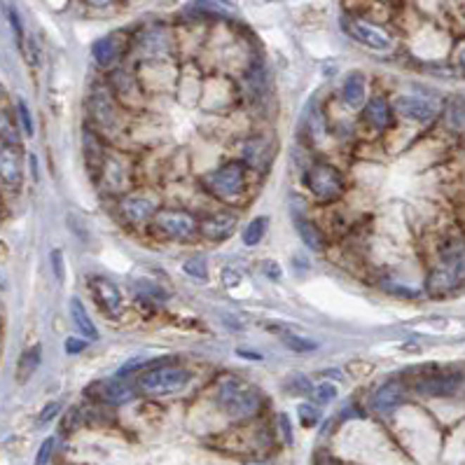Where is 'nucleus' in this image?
Returning a JSON list of instances; mask_svg holds the SVG:
<instances>
[{
    "label": "nucleus",
    "mask_w": 465,
    "mask_h": 465,
    "mask_svg": "<svg viewBox=\"0 0 465 465\" xmlns=\"http://www.w3.org/2000/svg\"><path fill=\"white\" fill-rule=\"evenodd\" d=\"M465 283V243L456 241L440 250V257L426 279V288L433 297L454 293Z\"/></svg>",
    "instance_id": "nucleus-1"
},
{
    "label": "nucleus",
    "mask_w": 465,
    "mask_h": 465,
    "mask_svg": "<svg viewBox=\"0 0 465 465\" xmlns=\"http://www.w3.org/2000/svg\"><path fill=\"white\" fill-rule=\"evenodd\" d=\"M215 402L229 419L236 421L255 416L260 407H262V400H260L255 388H250L248 383L238 379H231V376L220 381V386L215 390Z\"/></svg>",
    "instance_id": "nucleus-2"
},
{
    "label": "nucleus",
    "mask_w": 465,
    "mask_h": 465,
    "mask_svg": "<svg viewBox=\"0 0 465 465\" xmlns=\"http://www.w3.org/2000/svg\"><path fill=\"white\" fill-rule=\"evenodd\" d=\"M192 379V372L180 365H159L138 374L136 388L148 397H166L180 393Z\"/></svg>",
    "instance_id": "nucleus-3"
},
{
    "label": "nucleus",
    "mask_w": 465,
    "mask_h": 465,
    "mask_svg": "<svg viewBox=\"0 0 465 465\" xmlns=\"http://www.w3.org/2000/svg\"><path fill=\"white\" fill-rule=\"evenodd\" d=\"M302 183L318 201H325V203L337 201L346 190L344 176L339 173V169L332 164H325V162L311 164L309 169L304 171Z\"/></svg>",
    "instance_id": "nucleus-4"
},
{
    "label": "nucleus",
    "mask_w": 465,
    "mask_h": 465,
    "mask_svg": "<svg viewBox=\"0 0 465 465\" xmlns=\"http://www.w3.org/2000/svg\"><path fill=\"white\" fill-rule=\"evenodd\" d=\"M201 185L206 187L208 194H213L217 199L241 197L246 190V164L227 162L217 166L215 171H210L201 178Z\"/></svg>",
    "instance_id": "nucleus-5"
},
{
    "label": "nucleus",
    "mask_w": 465,
    "mask_h": 465,
    "mask_svg": "<svg viewBox=\"0 0 465 465\" xmlns=\"http://www.w3.org/2000/svg\"><path fill=\"white\" fill-rule=\"evenodd\" d=\"M152 224H155L159 234L173 238V241H190L199 231L197 217L180 208H159L152 217Z\"/></svg>",
    "instance_id": "nucleus-6"
},
{
    "label": "nucleus",
    "mask_w": 465,
    "mask_h": 465,
    "mask_svg": "<svg viewBox=\"0 0 465 465\" xmlns=\"http://www.w3.org/2000/svg\"><path fill=\"white\" fill-rule=\"evenodd\" d=\"M344 31L351 35L358 45L372 49V52H390L395 45L393 38H390L381 26L369 24V21H362V19H346Z\"/></svg>",
    "instance_id": "nucleus-7"
},
{
    "label": "nucleus",
    "mask_w": 465,
    "mask_h": 465,
    "mask_svg": "<svg viewBox=\"0 0 465 465\" xmlns=\"http://www.w3.org/2000/svg\"><path fill=\"white\" fill-rule=\"evenodd\" d=\"M89 115H91V120L96 122V127L106 129V132L117 129L120 110H117V103H115L113 91H108L106 87H96V89L89 94Z\"/></svg>",
    "instance_id": "nucleus-8"
},
{
    "label": "nucleus",
    "mask_w": 465,
    "mask_h": 465,
    "mask_svg": "<svg viewBox=\"0 0 465 465\" xmlns=\"http://www.w3.org/2000/svg\"><path fill=\"white\" fill-rule=\"evenodd\" d=\"M461 383V374H428L414 383V390L421 397H452L459 393Z\"/></svg>",
    "instance_id": "nucleus-9"
},
{
    "label": "nucleus",
    "mask_w": 465,
    "mask_h": 465,
    "mask_svg": "<svg viewBox=\"0 0 465 465\" xmlns=\"http://www.w3.org/2000/svg\"><path fill=\"white\" fill-rule=\"evenodd\" d=\"M236 224L238 215L234 210H217V213H210L199 222V234L206 236L208 241H224V238L234 234Z\"/></svg>",
    "instance_id": "nucleus-10"
},
{
    "label": "nucleus",
    "mask_w": 465,
    "mask_h": 465,
    "mask_svg": "<svg viewBox=\"0 0 465 465\" xmlns=\"http://www.w3.org/2000/svg\"><path fill=\"white\" fill-rule=\"evenodd\" d=\"M393 110H397L405 120L421 122V125H426V122L435 120V115L440 113V106L435 103V101L423 98V96H400L395 101Z\"/></svg>",
    "instance_id": "nucleus-11"
},
{
    "label": "nucleus",
    "mask_w": 465,
    "mask_h": 465,
    "mask_svg": "<svg viewBox=\"0 0 465 465\" xmlns=\"http://www.w3.org/2000/svg\"><path fill=\"white\" fill-rule=\"evenodd\" d=\"M157 203L150 197H143V194H127L125 199L120 201V213L129 224H143L155 217L157 213Z\"/></svg>",
    "instance_id": "nucleus-12"
},
{
    "label": "nucleus",
    "mask_w": 465,
    "mask_h": 465,
    "mask_svg": "<svg viewBox=\"0 0 465 465\" xmlns=\"http://www.w3.org/2000/svg\"><path fill=\"white\" fill-rule=\"evenodd\" d=\"M91 290L108 316L110 318L122 316V311H125V300H122L120 288L115 286L113 281L103 279V276H96V279H91Z\"/></svg>",
    "instance_id": "nucleus-13"
},
{
    "label": "nucleus",
    "mask_w": 465,
    "mask_h": 465,
    "mask_svg": "<svg viewBox=\"0 0 465 465\" xmlns=\"http://www.w3.org/2000/svg\"><path fill=\"white\" fill-rule=\"evenodd\" d=\"M393 115H395L393 106H390L383 96L369 98L365 108H362V120H365L372 129H376V132H386V129L393 125Z\"/></svg>",
    "instance_id": "nucleus-14"
},
{
    "label": "nucleus",
    "mask_w": 465,
    "mask_h": 465,
    "mask_svg": "<svg viewBox=\"0 0 465 465\" xmlns=\"http://www.w3.org/2000/svg\"><path fill=\"white\" fill-rule=\"evenodd\" d=\"M91 388L96 390V397L103 400L108 405H125L134 397V388L129 386V383H125V379H120V376L98 381V383H94Z\"/></svg>",
    "instance_id": "nucleus-15"
},
{
    "label": "nucleus",
    "mask_w": 465,
    "mask_h": 465,
    "mask_svg": "<svg viewBox=\"0 0 465 465\" xmlns=\"http://www.w3.org/2000/svg\"><path fill=\"white\" fill-rule=\"evenodd\" d=\"M402 400H405L402 381L390 379V381L381 383V386L376 388V393H374V409L379 412V414H390V412L395 409V407H400Z\"/></svg>",
    "instance_id": "nucleus-16"
},
{
    "label": "nucleus",
    "mask_w": 465,
    "mask_h": 465,
    "mask_svg": "<svg viewBox=\"0 0 465 465\" xmlns=\"http://www.w3.org/2000/svg\"><path fill=\"white\" fill-rule=\"evenodd\" d=\"M82 150H84V159H87V166L91 169V173H101L103 171V164H106V148L101 143V138L91 132L89 127L84 129L82 134Z\"/></svg>",
    "instance_id": "nucleus-17"
},
{
    "label": "nucleus",
    "mask_w": 465,
    "mask_h": 465,
    "mask_svg": "<svg viewBox=\"0 0 465 465\" xmlns=\"http://www.w3.org/2000/svg\"><path fill=\"white\" fill-rule=\"evenodd\" d=\"M0 180L10 187H17L21 183V157L10 145L0 150Z\"/></svg>",
    "instance_id": "nucleus-18"
},
{
    "label": "nucleus",
    "mask_w": 465,
    "mask_h": 465,
    "mask_svg": "<svg viewBox=\"0 0 465 465\" xmlns=\"http://www.w3.org/2000/svg\"><path fill=\"white\" fill-rule=\"evenodd\" d=\"M341 96H344L348 108H360L367 98V82L362 72H351L344 79V89H341Z\"/></svg>",
    "instance_id": "nucleus-19"
},
{
    "label": "nucleus",
    "mask_w": 465,
    "mask_h": 465,
    "mask_svg": "<svg viewBox=\"0 0 465 465\" xmlns=\"http://www.w3.org/2000/svg\"><path fill=\"white\" fill-rule=\"evenodd\" d=\"M295 224H297V234H300L302 243L307 246L309 250L321 253L325 248V236H323L321 227H318L314 220H309V217L302 215V217H297Z\"/></svg>",
    "instance_id": "nucleus-20"
},
{
    "label": "nucleus",
    "mask_w": 465,
    "mask_h": 465,
    "mask_svg": "<svg viewBox=\"0 0 465 465\" xmlns=\"http://www.w3.org/2000/svg\"><path fill=\"white\" fill-rule=\"evenodd\" d=\"M68 309H70L72 325H75V328H77V332L82 334V337H87V339H98V330H96V325H94V321L89 318V314H87V309H84L82 300L72 297Z\"/></svg>",
    "instance_id": "nucleus-21"
},
{
    "label": "nucleus",
    "mask_w": 465,
    "mask_h": 465,
    "mask_svg": "<svg viewBox=\"0 0 465 465\" xmlns=\"http://www.w3.org/2000/svg\"><path fill=\"white\" fill-rule=\"evenodd\" d=\"M141 52L145 56H159V54H166L171 47L169 42V35H166L164 31H159V28H155V31H148L141 35Z\"/></svg>",
    "instance_id": "nucleus-22"
},
{
    "label": "nucleus",
    "mask_w": 465,
    "mask_h": 465,
    "mask_svg": "<svg viewBox=\"0 0 465 465\" xmlns=\"http://www.w3.org/2000/svg\"><path fill=\"white\" fill-rule=\"evenodd\" d=\"M445 125L449 132L465 134V98L454 96L445 108Z\"/></svg>",
    "instance_id": "nucleus-23"
},
{
    "label": "nucleus",
    "mask_w": 465,
    "mask_h": 465,
    "mask_svg": "<svg viewBox=\"0 0 465 465\" xmlns=\"http://www.w3.org/2000/svg\"><path fill=\"white\" fill-rule=\"evenodd\" d=\"M272 148H269V143L265 141V138H250V141L243 143V159L246 164L250 166H265V162L269 157H272V152H269Z\"/></svg>",
    "instance_id": "nucleus-24"
},
{
    "label": "nucleus",
    "mask_w": 465,
    "mask_h": 465,
    "mask_svg": "<svg viewBox=\"0 0 465 465\" xmlns=\"http://www.w3.org/2000/svg\"><path fill=\"white\" fill-rule=\"evenodd\" d=\"M91 54L98 66H103V68L113 66V63L117 61V42H115V38H110V35H108V38H101L94 42Z\"/></svg>",
    "instance_id": "nucleus-25"
},
{
    "label": "nucleus",
    "mask_w": 465,
    "mask_h": 465,
    "mask_svg": "<svg viewBox=\"0 0 465 465\" xmlns=\"http://www.w3.org/2000/svg\"><path fill=\"white\" fill-rule=\"evenodd\" d=\"M110 84H113V96H120L125 101H132V98L138 96L136 79L125 70H115L110 75Z\"/></svg>",
    "instance_id": "nucleus-26"
},
{
    "label": "nucleus",
    "mask_w": 465,
    "mask_h": 465,
    "mask_svg": "<svg viewBox=\"0 0 465 465\" xmlns=\"http://www.w3.org/2000/svg\"><path fill=\"white\" fill-rule=\"evenodd\" d=\"M103 180H106V187L110 192H122L125 190V183H127V176H125V169L117 159H106L103 164Z\"/></svg>",
    "instance_id": "nucleus-27"
},
{
    "label": "nucleus",
    "mask_w": 465,
    "mask_h": 465,
    "mask_svg": "<svg viewBox=\"0 0 465 465\" xmlns=\"http://www.w3.org/2000/svg\"><path fill=\"white\" fill-rule=\"evenodd\" d=\"M40 355H42V348L35 344V346H31L28 351L21 355V360H19V365H17V379L24 383V381H28L33 376V372L38 369V365H40Z\"/></svg>",
    "instance_id": "nucleus-28"
},
{
    "label": "nucleus",
    "mask_w": 465,
    "mask_h": 465,
    "mask_svg": "<svg viewBox=\"0 0 465 465\" xmlns=\"http://www.w3.org/2000/svg\"><path fill=\"white\" fill-rule=\"evenodd\" d=\"M267 224H269V217L260 215V217H253V220L246 224L243 231H241V238H243V246H257L260 241L265 238L267 234Z\"/></svg>",
    "instance_id": "nucleus-29"
},
{
    "label": "nucleus",
    "mask_w": 465,
    "mask_h": 465,
    "mask_svg": "<svg viewBox=\"0 0 465 465\" xmlns=\"http://www.w3.org/2000/svg\"><path fill=\"white\" fill-rule=\"evenodd\" d=\"M281 341L295 353H311V351H316L318 348V344L314 339L300 337V334H281Z\"/></svg>",
    "instance_id": "nucleus-30"
},
{
    "label": "nucleus",
    "mask_w": 465,
    "mask_h": 465,
    "mask_svg": "<svg viewBox=\"0 0 465 465\" xmlns=\"http://www.w3.org/2000/svg\"><path fill=\"white\" fill-rule=\"evenodd\" d=\"M183 272H185L187 276H194V279H199V281L208 279V260L203 257V255L187 257L185 265H183Z\"/></svg>",
    "instance_id": "nucleus-31"
},
{
    "label": "nucleus",
    "mask_w": 465,
    "mask_h": 465,
    "mask_svg": "<svg viewBox=\"0 0 465 465\" xmlns=\"http://www.w3.org/2000/svg\"><path fill=\"white\" fill-rule=\"evenodd\" d=\"M288 388L293 390V393H297V395H311V393H314V386H311L309 376H304V374H293V376H290Z\"/></svg>",
    "instance_id": "nucleus-32"
},
{
    "label": "nucleus",
    "mask_w": 465,
    "mask_h": 465,
    "mask_svg": "<svg viewBox=\"0 0 465 465\" xmlns=\"http://www.w3.org/2000/svg\"><path fill=\"white\" fill-rule=\"evenodd\" d=\"M314 397H316V402L328 405V402H332L334 397H337V388H334V383L323 381L314 388Z\"/></svg>",
    "instance_id": "nucleus-33"
},
{
    "label": "nucleus",
    "mask_w": 465,
    "mask_h": 465,
    "mask_svg": "<svg viewBox=\"0 0 465 465\" xmlns=\"http://www.w3.org/2000/svg\"><path fill=\"white\" fill-rule=\"evenodd\" d=\"M300 419H302V423H304V426L311 428V426H316V423H318L321 414H318V409H316L314 405H300Z\"/></svg>",
    "instance_id": "nucleus-34"
},
{
    "label": "nucleus",
    "mask_w": 465,
    "mask_h": 465,
    "mask_svg": "<svg viewBox=\"0 0 465 465\" xmlns=\"http://www.w3.org/2000/svg\"><path fill=\"white\" fill-rule=\"evenodd\" d=\"M17 110H19V122H21V127H24V134H26V136H33V120H31V110H28L26 101H19Z\"/></svg>",
    "instance_id": "nucleus-35"
},
{
    "label": "nucleus",
    "mask_w": 465,
    "mask_h": 465,
    "mask_svg": "<svg viewBox=\"0 0 465 465\" xmlns=\"http://www.w3.org/2000/svg\"><path fill=\"white\" fill-rule=\"evenodd\" d=\"M52 452H54V438H47V440L40 445V449H38V456H35V465H47L49 459H52Z\"/></svg>",
    "instance_id": "nucleus-36"
},
{
    "label": "nucleus",
    "mask_w": 465,
    "mask_h": 465,
    "mask_svg": "<svg viewBox=\"0 0 465 465\" xmlns=\"http://www.w3.org/2000/svg\"><path fill=\"white\" fill-rule=\"evenodd\" d=\"M52 269H54L56 281L59 283L66 281V267H63V253L61 250H52Z\"/></svg>",
    "instance_id": "nucleus-37"
},
{
    "label": "nucleus",
    "mask_w": 465,
    "mask_h": 465,
    "mask_svg": "<svg viewBox=\"0 0 465 465\" xmlns=\"http://www.w3.org/2000/svg\"><path fill=\"white\" fill-rule=\"evenodd\" d=\"M61 412V405L59 402H49L45 409L40 412V416H38V426H45V423H49V421H52L56 414Z\"/></svg>",
    "instance_id": "nucleus-38"
},
{
    "label": "nucleus",
    "mask_w": 465,
    "mask_h": 465,
    "mask_svg": "<svg viewBox=\"0 0 465 465\" xmlns=\"http://www.w3.org/2000/svg\"><path fill=\"white\" fill-rule=\"evenodd\" d=\"M87 348V341L84 339H75V337H68L66 339V353L75 355V353H82Z\"/></svg>",
    "instance_id": "nucleus-39"
},
{
    "label": "nucleus",
    "mask_w": 465,
    "mask_h": 465,
    "mask_svg": "<svg viewBox=\"0 0 465 465\" xmlns=\"http://www.w3.org/2000/svg\"><path fill=\"white\" fill-rule=\"evenodd\" d=\"M10 21H12V28H14V35H17V42L24 45V28H21V21H19V14L10 10Z\"/></svg>",
    "instance_id": "nucleus-40"
},
{
    "label": "nucleus",
    "mask_w": 465,
    "mask_h": 465,
    "mask_svg": "<svg viewBox=\"0 0 465 465\" xmlns=\"http://www.w3.org/2000/svg\"><path fill=\"white\" fill-rule=\"evenodd\" d=\"M281 431H283V440H286V445H293V428H290V419L288 414H281Z\"/></svg>",
    "instance_id": "nucleus-41"
},
{
    "label": "nucleus",
    "mask_w": 465,
    "mask_h": 465,
    "mask_svg": "<svg viewBox=\"0 0 465 465\" xmlns=\"http://www.w3.org/2000/svg\"><path fill=\"white\" fill-rule=\"evenodd\" d=\"M75 421H79V409H77V407H75V409H70V412H68V416H66V426H63V431L68 433L70 428L75 426Z\"/></svg>",
    "instance_id": "nucleus-42"
},
{
    "label": "nucleus",
    "mask_w": 465,
    "mask_h": 465,
    "mask_svg": "<svg viewBox=\"0 0 465 465\" xmlns=\"http://www.w3.org/2000/svg\"><path fill=\"white\" fill-rule=\"evenodd\" d=\"M222 281H224V286H227V281H231V288H234V286H238V274L231 272V269H224V272H222Z\"/></svg>",
    "instance_id": "nucleus-43"
},
{
    "label": "nucleus",
    "mask_w": 465,
    "mask_h": 465,
    "mask_svg": "<svg viewBox=\"0 0 465 465\" xmlns=\"http://www.w3.org/2000/svg\"><path fill=\"white\" fill-rule=\"evenodd\" d=\"M236 355H241V358H248V360H262V355H260V353L246 351V348H236Z\"/></svg>",
    "instance_id": "nucleus-44"
},
{
    "label": "nucleus",
    "mask_w": 465,
    "mask_h": 465,
    "mask_svg": "<svg viewBox=\"0 0 465 465\" xmlns=\"http://www.w3.org/2000/svg\"><path fill=\"white\" fill-rule=\"evenodd\" d=\"M262 272H267L272 279H279V267H276V262H265Z\"/></svg>",
    "instance_id": "nucleus-45"
},
{
    "label": "nucleus",
    "mask_w": 465,
    "mask_h": 465,
    "mask_svg": "<svg viewBox=\"0 0 465 465\" xmlns=\"http://www.w3.org/2000/svg\"><path fill=\"white\" fill-rule=\"evenodd\" d=\"M89 5H94V7H106V5H110L113 0H87Z\"/></svg>",
    "instance_id": "nucleus-46"
},
{
    "label": "nucleus",
    "mask_w": 465,
    "mask_h": 465,
    "mask_svg": "<svg viewBox=\"0 0 465 465\" xmlns=\"http://www.w3.org/2000/svg\"><path fill=\"white\" fill-rule=\"evenodd\" d=\"M459 61H461V66L465 68V47H463V52H461V56H459Z\"/></svg>",
    "instance_id": "nucleus-47"
},
{
    "label": "nucleus",
    "mask_w": 465,
    "mask_h": 465,
    "mask_svg": "<svg viewBox=\"0 0 465 465\" xmlns=\"http://www.w3.org/2000/svg\"><path fill=\"white\" fill-rule=\"evenodd\" d=\"M215 3H229V5H234L236 0H215Z\"/></svg>",
    "instance_id": "nucleus-48"
},
{
    "label": "nucleus",
    "mask_w": 465,
    "mask_h": 465,
    "mask_svg": "<svg viewBox=\"0 0 465 465\" xmlns=\"http://www.w3.org/2000/svg\"><path fill=\"white\" fill-rule=\"evenodd\" d=\"M248 465H267V463H248Z\"/></svg>",
    "instance_id": "nucleus-49"
},
{
    "label": "nucleus",
    "mask_w": 465,
    "mask_h": 465,
    "mask_svg": "<svg viewBox=\"0 0 465 465\" xmlns=\"http://www.w3.org/2000/svg\"><path fill=\"white\" fill-rule=\"evenodd\" d=\"M0 91H3V89H0Z\"/></svg>",
    "instance_id": "nucleus-50"
}]
</instances>
